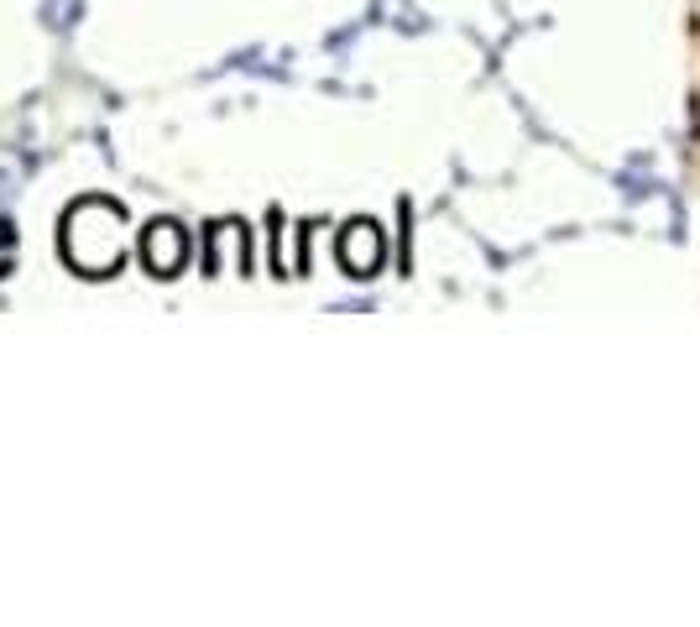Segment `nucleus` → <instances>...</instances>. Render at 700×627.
<instances>
[{"label":"nucleus","mask_w":700,"mask_h":627,"mask_svg":"<svg viewBox=\"0 0 700 627\" xmlns=\"http://www.w3.org/2000/svg\"><path fill=\"white\" fill-rule=\"evenodd\" d=\"M63 257L84 277H110L126 262V215L110 199H79L63 215Z\"/></svg>","instance_id":"1"},{"label":"nucleus","mask_w":700,"mask_h":627,"mask_svg":"<svg viewBox=\"0 0 700 627\" xmlns=\"http://www.w3.org/2000/svg\"><path fill=\"white\" fill-rule=\"evenodd\" d=\"M142 262L157 272V277H178L183 272V262H189V236H183V225H173V220H157V225H147L142 230Z\"/></svg>","instance_id":"2"},{"label":"nucleus","mask_w":700,"mask_h":627,"mask_svg":"<svg viewBox=\"0 0 700 627\" xmlns=\"http://www.w3.org/2000/svg\"><path fill=\"white\" fill-rule=\"evenodd\" d=\"M11 257H16V230H11L6 220H0V277L11 272Z\"/></svg>","instance_id":"3"}]
</instances>
